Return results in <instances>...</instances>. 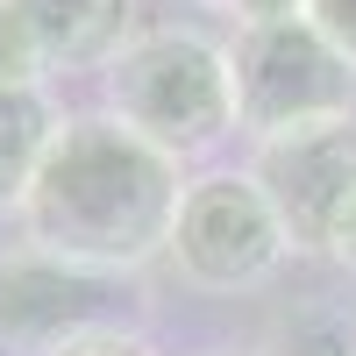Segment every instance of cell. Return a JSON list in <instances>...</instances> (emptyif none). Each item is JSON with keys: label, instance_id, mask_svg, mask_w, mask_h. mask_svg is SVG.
Returning a JSON list of instances; mask_svg holds the SVG:
<instances>
[{"label": "cell", "instance_id": "1", "mask_svg": "<svg viewBox=\"0 0 356 356\" xmlns=\"http://www.w3.org/2000/svg\"><path fill=\"white\" fill-rule=\"evenodd\" d=\"M186 164L150 150L107 114H65L36 186L22 200V243L93 278H136L164 264L178 200H186Z\"/></svg>", "mask_w": 356, "mask_h": 356}, {"label": "cell", "instance_id": "2", "mask_svg": "<svg viewBox=\"0 0 356 356\" xmlns=\"http://www.w3.org/2000/svg\"><path fill=\"white\" fill-rule=\"evenodd\" d=\"M100 114L178 164H207L221 143H235L228 43L193 22L136 29L100 72Z\"/></svg>", "mask_w": 356, "mask_h": 356}, {"label": "cell", "instance_id": "3", "mask_svg": "<svg viewBox=\"0 0 356 356\" xmlns=\"http://www.w3.org/2000/svg\"><path fill=\"white\" fill-rule=\"evenodd\" d=\"M228 79H235V136L250 150L271 136L356 114V65L307 15L235 29L228 36Z\"/></svg>", "mask_w": 356, "mask_h": 356}, {"label": "cell", "instance_id": "4", "mask_svg": "<svg viewBox=\"0 0 356 356\" xmlns=\"http://www.w3.org/2000/svg\"><path fill=\"white\" fill-rule=\"evenodd\" d=\"M164 264L178 271L186 292H214V300L257 292V285H271L292 264L285 221H278V207L264 200V186L250 178V164L200 171L186 186L178 221H171V243H164Z\"/></svg>", "mask_w": 356, "mask_h": 356}, {"label": "cell", "instance_id": "5", "mask_svg": "<svg viewBox=\"0 0 356 356\" xmlns=\"http://www.w3.org/2000/svg\"><path fill=\"white\" fill-rule=\"evenodd\" d=\"M250 178L278 207L292 257H328L335 228L356 200V114L321 129H292L250 150Z\"/></svg>", "mask_w": 356, "mask_h": 356}, {"label": "cell", "instance_id": "6", "mask_svg": "<svg viewBox=\"0 0 356 356\" xmlns=\"http://www.w3.org/2000/svg\"><path fill=\"white\" fill-rule=\"evenodd\" d=\"M122 328L114 321V278L72 271L29 243L0 250V349L8 356H65L72 342Z\"/></svg>", "mask_w": 356, "mask_h": 356}, {"label": "cell", "instance_id": "7", "mask_svg": "<svg viewBox=\"0 0 356 356\" xmlns=\"http://www.w3.org/2000/svg\"><path fill=\"white\" fill-rule=\"evenodd\" d=\"M50 79L57 72H107L114 50L136 36V0H15Z\"/></svg>", "mask_w": 356, "mask_h": 356}, {"label": "cell", "instance_id": "8", "mask_svg": "<svg viewBox=\"0 0 356 356\" xmlns=\"http://www.w3.org/2000/svg\"><path fill=\"white\" fill-rule=\"evenodd\" d=\"M57 129H65V107L50 100V86H8L0 79V214H22Z\"/></svg>", "mask_w": 356, "mask_h": 356}, {"label": "cell", "instance_id": "9", "mask_svg": "<svg viewBox=\"0 0 356 356\" xmlns=\"http://www.w3.org/2000/svg\"><path fill=\"white\" fill-rule=\"evenodd\" d=\"M257 356H356V314L328 307V300H307L264 335Z\"/></svg>", "mask_w": 356, "mask_h": 356}, {"label": "cell", "instance_id": "10", "mask_svg": "<svg viewBox=\"0 0 356 356\" xmlns=\"http://www.w3.org/2000/svg\"><path fill=\"white\" fill-rule=\"evenodd\" d=\"M0 79L8 86H50V65L36 36H29V22L15 15V0H0Z\"/></svg>", "mask_w": 356, "mask_h": 356}, {"label": "cell", "instance_id": "11", "mask_svg": "<svg viewBox=\"0 0 356 356\" xmlns=\"http://www.w3.org/2000/svg\"><path fill=\"white\" fill-rule=\"evenodd\" d=\"M307 22L356 65V0H307Z\"/></svg>", "mask_w": 356, "mask_h": 356}, {"label": "cell", "instance_id": "12", "mask_svg": "<svg viewBox=\"0 0 356 356\" xmlns=\"http://www.w3.org/2000/svg\"><path fill=\"white\" fill-rule=\"evenodd\" d=\"M214 15H228L235 29H257V22H292L307 15V0H207Z\"/></svg>", "mask_w": 356, "mask_h": 356}, {"label": "cell", "instance_id": "13", "mask_svg": "<svg viewBox=\"0 0 356 356\" xmlns=\"http://www.w3.org/2000/svg\"><path fill=\"white\" fill-rule=\"evenodd\" d=\"M65 356H164L150 335H136V328H100V335H86V342H72Z\"/></svg>", "mask_w": 356, "mask_h": 356}, {"label": "cell", "instance_id": "14", "mask_svg": "<svg viewBox=\"0 0 356 356\" xmlns=\"http://www.w3.org/2000/svg\"><path fill=\"white\" fill-rule=\"evenodd\" d=\"M328 264H335V271H349V285H356V200H349V214H342L335 243H328Z\"/></svg>", "mask_w": 356, "mask_h": 356}]
</instances>
